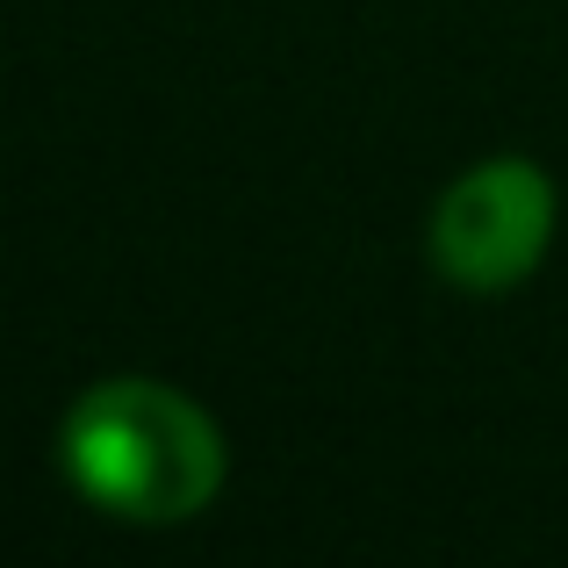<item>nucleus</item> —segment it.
I'll return each instance as SVG.
<instances>
[{
  "instance_id": "f257e3e1",
  "label": "nucleus",
  "mask_w": 568,
  "mask_h": 568,
  "mask_svg": "<svg viewBox=\"0 0 568 568\" xmlns=\"http://www.w3.org/2000/svg\"><path fill=\"white\" fill-rule=\"evenodd\" d=\"M65 475L87 504L130 526L194 518L223 483V439L181 388L101 382L65 417Z\"/></svg>"
},
{
  "instance_id": "f03ea898",
  "label": "nucleus",
  "mask_w": 568,
  "mask_h": 568,
  "mask_svg": "<svg viewBox=\"0 0 568 568\" xmlns=\"http://www.w3.org/2000/svg\"><path fill=\"white\" fill-rule=\"evenodd\" d=\"M555 231V187L532 159H489L446 187L432 216V266L468 295H497L540 266Z\"/></svg>"
}]
</instances>
